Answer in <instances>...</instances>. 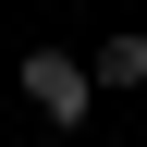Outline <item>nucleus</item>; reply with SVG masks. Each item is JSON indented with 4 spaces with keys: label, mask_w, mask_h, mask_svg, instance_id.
I'll use <instances>...</instances> for the list:
<instances>
[{
    "label": "nucleus",
    "mask_w": 147,
    "mask_h": 147,
    "mask_svg": "<svg viewBox=\"0 0 147 147\" xmlns=\"http://www.w3.org/2000/svg\"><path fill=\"white\" fill-rule=\"evenodd\" d=\"M25 98H37V123H86L98 110V61H74V49H25Z\"/></svg>",
    "instance_id": "nucleus-1"
},
{
    "label": "nucleus",
    "mask_w": 147,
    "mask_h": 147,
    "mask_svg": "<svg viewBox=\"0 0 147 147\" xmlns=\"http://www.w3.org/2000/svg\"><path fill=\"white\" fill-rule=\"evenodd\" d=\"M98 86H147V37H110L98 49Z\"/></svg>",
    "instance_id": "nucleus-2"
}]
</instances>
